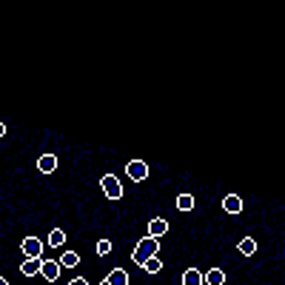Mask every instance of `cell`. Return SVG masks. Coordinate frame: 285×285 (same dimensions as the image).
I'll return each mask as SVG.
<instances>
[{"label":"cell","mask_w":285,"mask_h":285,"mask_svg":"<svg viewBox=\"0 0 285 285\" xmlns=\"http://www.w3.org/2000/svg\"><path fill=\"white\" fill-rule=\"evenodd\" d=\"M160 251V240H154V237H146V240H140L137 242V248L131 251V259L137 262V265H143L149 257H154Z\"/></svg>","instance_id":"obj_1"},{"label":"cell","mask_w":285,"mask_h":285,"mask_svg":"<svg viewBox=\"0 0 285 285\" xmlns=\"http://www.w3.org/2000/svg\"><path fill=\"white\" fill-rule=\"evenodd\" d=\"M100 188H103V194H106L108 200H120V197H123V186H120V180H117L114 174H106V177L100 180Z\"/></svg>","instance_id":"obj_2"},{"label":"cell","mask_w":285,"mask_h":285,"mask_svg":"<svg viewBox=\"0 0 285 285\" xmlns=\"http://www.w3.org/2000/svg\"><path fill=\"white\" fill-rule=\"evenodd\" d=\"M23 254H26V259H40V254H43V240L26 237V240H23Z\"/></svg>","instance_id":"obj_3"},{"label":"cell","mask_w":285,"mask_h":285,"mask_svg":"<svg viewBox=\"0 0 285 285\" xmlns=\"http://www.w3.org/2000/svg\"><path fill=\"white\" fill-rule=\"evenodd\" d=\"M125 174H128L131 180H146L149 177V166H146L143 160H131L128 166H125Z\"/></svg>","instance_id":"obj_4"},{"label":"cell","mask_w":285,"mask_h":285,"mask_svg":"<svg viewBox=\"0 0 285 285\" xmlns=\"http://www.w3.org/2000/svg\"><path fill=\"white\" fill-rule=\"evenodd\" d=\"M40 274L46 276V282H54V279L60 276V262H54V259H43V265H40Z\"/></svg>","instance_id":"obj_5"},{"label":"cell","mask_w":285,"mask_h":285,"mask_svg":"<svg viewBox=\"0 0 285 285\" xmlns=\"http://www.w3.org/2000/svg\"><path fill=\"white\" fill-rule=\"evenodd\" d=\"M203 285H225V271L223 268H211V271H205Z\"/></svg>","instance_id":"obj_6"},{"label":"cell","mask_w":285,"mask_h":285,"mask_svg":"<svg viewBox=\"0 0 285 285\" xmlns=\"http://www.w3.org/2000/svg\"><path fill=\"white\" fill-rule=\"evenodd\" d=\"M40 265H43V259H26V262L20 265V274L23 276H37L40 274Z\"/></svg>","instance_id":"obj_7"},{"label":"cell","mask_w":285,"mask_h":285,"mask_svg":"<svg viewBox=\"0 0 285 285\" xmlns=\"http://www.w3.org/2000/svg\"><path fill=\"white\" fill-rule=\"evenodd\" d=\"M37 169L43 171V174H52V171L57 169V157H54V154H43V157L37 160Z\"/></svg>","instance_id":"obj_8"},{"label":"cell","mask_w":285,"mask_h":285,"mask_svg":"<svg viewBox=\"0 0 285 285\" xmlns=\"http://www.w3.org/2000/svg\"><path fill=\"white\" fill-rule=\"evenodd\" d=\"M166 231H169V223H166V220H152V223H149V237H154V240H160Z\"/></svg>","instance_id":"obj_9"},{"label":"cell","mask_w":285,"mask_h":285,"mask_svg":"<svg viewBox=\"0 0 285 285\" xmlns=\"http://www.w3.org/2000/svg\"><path fill=\"white\" fill-rule=\"evenodd\" d=\"M223 208H225L228 214H240V211H242V200H240L237 194H228V197L223 200Z\"/></svg>","instance_id":"obj_10"},{"label":"cell","mask_w":285,"mask_h":285,"mask_svg":"<svg viewBox=\"0 0 285 285\" xmlns=\"http://www.w3.org/2000/svg\"><path fill=\"white\" fill-rule=\"evenodd\" d=\"M183 285H203V271L188 268L186 274H183Z\"/></svg>","instance_id":"obj_11"},{"label":"cell","mask_w":285,"mask_h":285,"mask_svg":"<svg viewBox=\"0 0 285 285\" xmlns=\"http://www.w3.org/2000/svg\"><path fill=\"white\" fill-rule=\"evenodd\" d=\"M106 279H108L111 285H128V274H125L123 268H114V271H111Z\"/></svg>","instance_id":"obj_12"},{"label":"cell","mask_w":285,"mask_h":285,"mask_svg":"<svg viewBox=\"0 0 285 285\" xmlns=\"http://www.w3.org/2000/svg\"><path fill=\"white\" fill-rule=\"evenodd\" d=\"M60 265H63V268H77V265H80V257H77V251H66V254L60 257Z\"/></svg>","instance_id":"obj_13"},{"label":"cell","mask_w":285,"mask_h":285,"mask_svg":"<svg viewBox=\"0 0 285 285\" xmlns=\"http://www.w3.org/2000/svg\"><path fill=\"white\" fill-rule=\"evenodd\" d=\"M46 242H49L52 248H60L63 242H66V234H63V228H54V231L49 234V240H46Z\"/></svg>","instance_id":"obj_14"},{"label":"cell","mask_w":285,"mask_h":285,"mask_svg":"<svg viewBox=\"0 0 285 285\" xmlns=\"http://www.w3.org/2000/svg\"><path fill=\"white\" fill-rule=\"evenodd\" d=\"M143 268L149 271V274H160V268H163V262H160V257L154 254V257H149L146 262H143Z\"/></svg>","instance_id":"obj_15"},{"label":"cell","mask_w":285,"mask_h":285,"mask_svg":"<svg viewBox=\"0 0 285 285\" xmlns=\"http://www.w3.org/2000/svg\"><path fill=\"white\" fill-rule=\"evenodd\" d=\"M177 208L180 211H191V208H194V197L191 194H180L177 197Z\"/></svg>","instance_id":"obj_16"},{"label":"cell","mask_w":285,"mask_h":285,"mask_svg":"<svg viewBox=\"0 0 285 285\" xmlns=\"http://www.w3.org/2000/svg\"><path fill=\"white\" fill-rule=\"evenodd\" d=\"M240 251L245 254V257H251V254L257 251V242L251 240V237H245V240H240Z\"/></svg>","instance_id":"obj_17"},{"label":"cell","mask_w":285,"mask_h":285,"mask_svg":"<svg viewBox=\"0 0 285 285\" xmlns=\"http://www.w3.org/2000/svg\"><path fill=\"white\" fill-rule=\"evenodd\" d=\"M108 251H111V242H108V240H100L97 242V254H100V257H106Z\"/></svg>","instance_id":"obj_18"},{"label":"cell","mask_w":285,"mask_h":285,"mask_svg":"<svg viewBox=\"0 0 285 285\" xmlns=\"http://www.w3.org/2000/svg\"><path fill=\"white\" fill-rule=\"evenodd\" d=\"M69 285H89V282H86V279H83V276H77V279H71Z\"/></svg>","instance_id":"obj_19"},{"label":"cell","mask_w":285,"mask_h":285,"mask_svg":"<svg viewBox=\"0 0 285 285\" xmlns=\"http://www.w3.org/2000/svg\"><path fill=\"white\" fill-rule=\"evenodd\" d=\"M3 134H6V125H3V123H0V137H3Z\"/></svg>","instance_id":"obj_20"},{"label":"cell","mask_w":285,"mask_h":285,"mask_svg":"<svg viewBox=\"0 0 285 285\" xmlns=\"http://www.w3.org/2000/svg\"><path fill=\"white\" fill-rule=\"evenodd\" d=\"M0 285H9V282H6V279H3V276H0Z\"/></svg>","instance_id":"obj_21"},{"label":"cell","mask_w":285,"mask_h":285,"mask_svg":"<svg viewBox=\"0 0 285 285\" xmlns=\"http://www.w3.org/2000/svg\"><path fill=\"white\" fill-rule=\"evenodd\" d=\"M100 285H111V282H108V279H103V282H100Z\"/></svg>","instance_id":"obj_22"}]
</instances>
